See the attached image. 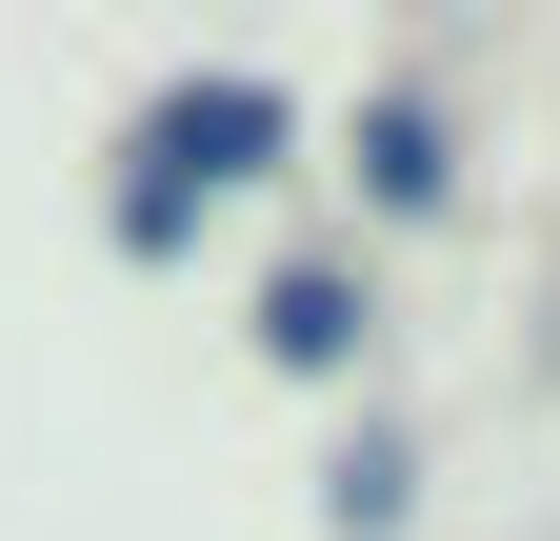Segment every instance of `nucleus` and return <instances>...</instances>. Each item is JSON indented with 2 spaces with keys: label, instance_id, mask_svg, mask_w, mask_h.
Segmentation results:
<instances>
[{
  "label": "nucleus",
  "instance_id": "nucleus-1",
  "mask_svg": "<svg viewBox=\"0 0 560 541\" xmlns=\"http://www.w3.org/2000/svg\"><path fill=\"white\" fill-rule=\"evenodd\" d=\"M241 161H280V81H180L161 120H140L120 241H180V200H200V181H241Z\"/></svg>",
  "mask_w": 560,
  "mask_h": 541
},
{
  "label": "nucleus",
  "instance_id": "nucleus-2",
  "mask_svg": "<svg viewBox=\"0 0 560 541\" xmlns=\"http://www.w3.org/2000/svg\"><path fill=\"white\" fill-rule=\"evenodd\" d=\"M260 342H280V361H301V381H320L340 342H361V281H340V261H301V281H280V301H260Z\"/></svg>",
  "mask_w": 560,
  "mask_h": 541
},
{
  "label": "nucleus",
  "instance_id": "nucleus-3",
  "mask_svg": "<svg viewBox=\"0 0 560 541\" xmlns=\"http://www.w3.org/2000/svg\"><path fill=\"white\" fill-rule=\"evenodd\" d=\"M361 181H381V200H441V101H381V120H361Z\"/></svg>",
  "mask_w": 560,
  "mask_h": 541
}]
</instances>
